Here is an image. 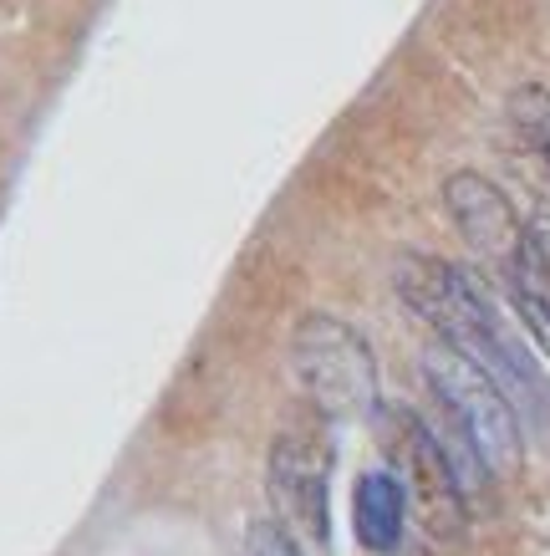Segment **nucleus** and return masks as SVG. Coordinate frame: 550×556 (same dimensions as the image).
Listing matches in <instances>:
<instances>
[{
    "label": "nucleus",
    "instance_id": "nucleus-6",
    "mask_svg": "<svg viewBox=\"0 0 550 556\" xmlns=\"http://www.w3.org/2000/svg\"><path fill=\"white\" fill-rule=\"evenodd\" d=\"M444 204H449V219L459 225V236H464L469 251H479L484 261H495V266H510V261H515L525 225L515 219L504 189H495L489 179H479V174L459 169V174H449V185H444Z\"/></svg>",
    "mask_w": 550,
    "mask_h": 556
},
{
    "label": "nucleus",
    "instance_id": "nucleus-11",
    "mask_svg": "<svg viewBox=\"0 0 550 556\" xmlns=\"http://www.w3.org/2000/svg\"><path fill=\"white\" fill-rule=\"evenodd\" d=\"M520 251L530 255L535 266H540V276L550 281V215H540V219H530V225H525V236H520Z\"/></svg>",
    "mask_w": 550,
    "mask_h": 556
},
{
    "label": "nucleus",
    "instance_id": "nucleus-8",
    "mask_svg": "<svg viewBox=\"0 0 550 556\" xmlns=\"http://www.w3.org/2000/svg\"><path fill=\"white\" fill-rule=\"evenodd\" d=\"M504 287H510V302L520 306V321L530 327V338L550 353V281L525 251H515V261L504 266Z\"/></svg>",
    "mask_w": 550,
    "mask_h": 556
},
{
    "label": "nucleus",
    "instance_id": "nucleus-7",
    "mask_svg": "<svg viewBox=\"0 0 550 556\" xmlns=\"http://www.w3.org/2000/svg\"><path fill=\"white\" fill-rule=\"evenodd\" d=\"M402 510H408V501H402V485L393 475L367 470L362 480L351 485V521H357V541H362L367 552H378V556L398 552Z\"/></svg>",
    "mask_w": 550,
    "mask_h": 556
},
{
    "label": "nucleus",
    "instance_id": "nucleus-9",
    "mask_svg": "<svg viewBox=\"0 0 550 556\" xmlns=\"http://www.w3.org/2000/svg\"><path fill=\"white\" fill-rule=\"evenodd\" d=\"M510 123H515V134L546 159V169H550V92L546 87H520L515 98H510Z\"/></svg>",
    "mask_w": 550,
    "mask_h": 556
},
{
    "label": "nucleus",
    "instance_id": "nucleus-1",
    "mask_svg": "<svg viewBox=\"0 0 550 556\" xmlns=\"http://www.w3.org/2000/svg\"><path fill=\"white\" fill-rule=\"evenodd\" d=\"M393 287L418 321L434 327L444 348L479 363L504 393H520L530 404H550V388L535 372L530 348L510 332V321L489 302V291L474 270L434 261V255H402L393 266Z\"/></svg>",
    "mask_w": 550,
    "mask_h": 556
},
{
    "label": "nucleus",
    "instance_id": "nucleus-4",
    "mask_svg": "<svg viewBox=\"0 0 550 556\" xmlns=\"http://www.w3.org/2000/svg\"><path fill=\"white\" fill-rule=\"evenodd\" d=\"M423 383L434 393V404H444L453 419L464 424V434L474 439L484 470L495 475H515L520 455H525V439H520L515 404L479 363H469L464 353H453L438 342L434 353H423Z\"/></svg>",
    "mask_w": 550,
    "mask_h": 556
},
{
    "label": "nucleus",
    "instance_id": "nucleus-2",
    "mask_svg": "<svg viewBox=\"0 0 550 556\" xmlns=\"http://www.w3.org/2000/svg\"><path fill=\"white\" fill-rule=\"evenodd\" d=\"M291 368H296V383L306 388V399L327 419L351 424L378 414V363H372V348L342 317H327V312L300 317V327L291 332Z\"/></svg>",
    "mask_w": 550,
    "mask_h": 556
},
{
    "label": "nucleus",
    "instance_id": "nucleus-5",
    "mask_svg": "<svg viewBox=\"0 0 550 556\" xmlns=\"http://www.w3.org/2000/svg\"><path fill=\"white\" fill-rule=\"evenodd\" d=\"M276 526L306 556L332 552V450L311 434H281L266 459Z\"/></svg>",
    "mask_w": 550,
    "mask_h": 556
},
{
    "label": "nucleus",
    "instance_id": "nucleus-10",
    "mask_svg": "<svg viewBox=\"0 0 550 556\" xmlns=\"http://www.w3.org/2000/svg\"><path fill=\"white\" fill-rule=\"evenodd\" d=\"M245 556H306L276 521H255L245 531Z\"/></svg>",
    "mask_w": 550,
    "mask_h": 556
},
{
    "label": "nucleus",
    "instance_id": "nucleus-3",
    "mask_svg": "<svg viewBox=\"0 0 550 556\" xmlns=\"http://www.w3.org/2000/svg\"><path fill=\"white\" fill-rule=\"evenodd\" d=\"M378 419V439H383V455L393 465V480L402 485V501L413 506L418 526L429 531V536H459L464 531V501L469 490L464 480L453 475L449 455L438 450L434 429L423 414L413 408H378L372 414Z\"/></svg>",
    "mask_w": 550,
    "mask_h": 556
}]
</instances>
